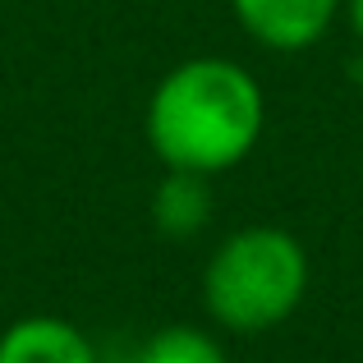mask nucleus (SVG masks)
I'll return each mask as SVG.
<instances>
[{"instance_id":"5","label":"nucleus","mask_w":363,"mask_h":363,"mask_svg":"<svg viewBox=\"0 0 363 363\" xmlns=\"http://www.w3.org/2000/svg\"><path fill=\"white\" fill-rule=\"evenodd\" d=\"M212 221V179L189 175V170H166L152 189V225L166 240H194Z\"/></svg>"},{"instance_id":"1","label":"nucleus","mask_w":363,"mask_h":363,"mask_svg":"<svg viewBox=\"0 0 363 363\" xmlns=\"http://www.w3.org/2000/svg\"><path fill=\"white\" fill-rule=\"evenodd\" d=\"M267 124L262 83L225 55H194L157 79L143 111L152 157L166 170L225 175L257 147Z\"/></svg>"},{"instance_id":"8","label":"nucleus","mask_w":363,"mask_h":363,"mask_svg":"<svg viewBox=\"0 0 363 363\" xmlns=\"http://www.w3.org/2000/svg\"><path fill=\"white\" fill-rule=\"evenodd\" d=\"M354 79H359V92H363V60L354 65Z\"/></svg>"},{"instance_id":"2","label":"nucleus","mask_w":363,"mask_h":363,"mask_svg":"<svg viewBox=\"0 0 363 363\" xmlns=\"http://www.w3.org/2000/svg\"><path fill=\"white\" fill-rule=\"evenodd\" d=\"M308 248L281 225H244L203 267V308L221 331L262 336L299 313L308 294Z\"/></svg>"},{"instance_id":"7","label":"nucleus","mask_w":363,"mask_h":363,"mask_svg":"<svg viewBox=\"0 0 363 363\" xmlns=\"http://www.w3.org/2000/svg\"><path fill=\"white\" fill-rule=\"evenodd\" d=\"M340 14H345V23H350V33L363 42V0H340Z\"/></svg>"},{"instance_id":"3","label":"nucleus","mask_w":363,"mask_h":363,"mask_svg":"<svg viewBox=\"0 0 363 363\" xmlns=\"http://www.w3.org/2000/svg\"><path fill=\"white\" fill-rule=\"evenodd\" d=\"M240 28L267 51H308L331 33L340 0H230Z\"/></svg>"},{"instance_id":"6","label":"nucleus","mask_w":363,"mask_h":363,"mask_svg":"<svg viewBox=\"0 0 363 363\" xmlns=\"http://www.w3.org/2000/svg\"><path fill=\"white\" fill-rule=\"evenodd\" d=\"M133 363H230V354L212 331L189 327V322H170V327L152 331L143 340Z\"/></svg>"},{"instance_id":"4","label":"nucleus","mask_w":363,"mask_h":363,"mask_svg":"<svg viewBox=\"0 0 363 363\" xmlns=\"http://www.w3.org/2000/svg\"><path fill=\"white\" fill-rule=\"evenodd\" d=\"M0 363H101V354L79 322L28 313L0 331Z\"/></svg>"}]
</instances>
